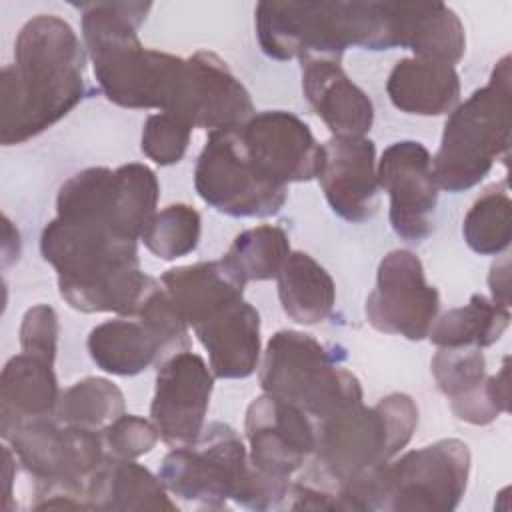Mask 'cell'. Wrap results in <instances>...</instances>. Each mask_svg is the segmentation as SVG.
<instances>
[{
  "label": "cell",
  "mask_w": 512,
  "mask_h": 512,
  "mask_svg": "<svg viewBox=\"0 0 512 512\" xmlns=\"http://www.w3.org/2000/svg\"><path fill=\"white\" fill-rule=\"evenodd\" d=\"M86 52L74 28L38 14L18 32L14 62L2 70L0 142L22 144L62 120L86 94Z\"/></svg>",
  "instance_id": "cell-1"
},
{
  "label": "cell",
  "mask_w": 512,
  "mask_h": 512,
  "mask_svg": "<svg viewBox=\"0 0 512 512\" xmlns=\"http://www.w3.org/2000/svg\"><path fill=\"white\" fill-rule=\"evenodd\" d=\"M40 252L56 270L60 296L86 314L114 312L132 318L158 286L140 268L138 242L120 238L102 224L56 216L42 230Z\"/></svg>",
  "instance_id": "cell-2"
},
{
  "label": "cell",
  "mask_w": 512,
  "mask_h": 512,
  "mask_svg": "<svg viewBox=\"0 0 512 512\" xmlns=\"http://www.w3.org/2000/svg\"><path fill=\"white\" fill-rule=\"evenodd\" d=\"M254 16L258 44L274 60H340L348 46L398 48L392 2H260Z\"/></svg>",
  "instance_id": "cell-3"
},
{
  "label": "cell",
  "mask_w": 512,
  "mask_h": 512,
  "mask_svg": "<svg viewBox=\"0 0 512 512\" xmlns=\"http://www.w3.org/2000/svg\"><path fill=\"white\" fill-rule=\"evenodd\" d=\"M418 406L408 394H388L374 406L352 404L318 420L312 466L302 482L328 492L390 462L414 436ZM338 498V496H336Z\"/></svg>",
  "instance_id": "cell-4"
},
{
  "label": "cell",
  "mask_w": 512,
  "mask_h": 512,
  "mask_svg": "<svg viewBox=\"0 0 512 512\" xmlns=\"http://www.w3.org/2000/svg\"><path fill=\"white\" fill-rule=\"evenodd\" d=\"M18 462L34 476V510H90L86 488L108 458L102 432L68 426L56 416L0 428Z\"/></svg>",
  "instance_id": "cell-5"
},
{
  "label": "cell",
  "mask_w": 512,
  "mask_h": 512,
  "mask_svg": "<svg viewBox=\"0 0 512 512\" xmlns=\"http://www.w3.org/2000/svg\"><path fill=\"white\" fill-rule=\"evenodd\" d=\"M510 56L496 62L486 86L472 92L448 116L432 158L438 188L462 192L484 180L510 148Z\"/></svg>",
  "instance_id": "cell-6"
},
{
  "label": "cell",
  "mask_w": 512,
  "mask_h": 512,
  "mask_svg": "<svg viewBox=\"0 0 512 512\" xmlns=\"http://www.w3.org/2000/svg\"><path fill=\"white\" fill-rule=\"evenodd\" d=\"M264 394L302 408L322 420L362 402L360 380L310 334L298 330L276 332L260 362Z\"/></svg>",
  "instance_id": "cell-7"
},
{
  "label": "cell",
  "mask_w": 512,
  "mask_h": 512,
  "mask_svg": "<svg viewBox=\"0 0 512 512\" xmlns=\"http://www.w3.org/2000/svg\"><path fill=\"white\" fill-rule=\"evenodd\" d=\"M248 472V450L236 430L212 422L194 442L176 446L164 456L158 478L182 500L222 508L228 500H238Z\"/></svg>",
  "instance_id": "cell-8"
},
{
  "label": "cell",
  "mask_w": 512,
  "mask_h": 512,
  "mask_svg": "<svg viewBox=\"0 0 512 512\" xmlns=\"http://www.w3.org/2000/svg\"><path fill=\"white\" fill-rule=\"evenodd\" d=\"M470 450L462 440L444 438L378 466L380 510H454L468 484Z\"/></svg>",
  "instance_id": "cell-9"
},
{
  "label": "cell",
  "mask_w": 512,
  "mask_h": 512,
  "mask_svg": "<svg viewBox=\"0 0 512 512\" xmlns=\"http://www.w3.org/2000/svg\"><path fill=\"white\" fill-rule=\"evenodd\" d=\"M194 188L214 210L234 218H264L286 202V186L266 178L246 154L238 126L214 130L198 156Z\"/></svg>",
  "instance_id": "cell-10"
},
{
  "label": "cell",
  "mask_w": 512,
  "mask_h": 512,
  "mask_svg": "<svg viewBox=\"0 0 512 512\" xmlns=\"http://www.w3.org/2000/svg\"><path fill=\"white\" fill-rule=\"evenodd\" d=\"M438 310L440 294L426 282L420 258L410 250L388 252L364 306L370 326L418 342L428 338Z\"/></svg>",
  "instance_id": "cell-11"
},
{
  "label": "cell",
  "mask_w": 512,
  "mask_h": 512,
  "mask_svg": "<svg viewBox=\"0 0 512 512\" xmlns=\"http://www.w3.org/2000/svg\"><path fill=\"white\" fill-rule=\"evenodd\" d=\"M378 184L390 198L392 230L406 242H424L434 232L438 182L432 156L422 142L390 144L376 162Z\"/></svg>",
  "instance_id": "cell-12"
},
{
  "label": "cell",
  "mask_w": 512,
  "mask_h": 512,
  "mask_svg": "<svg viewBox=\"0 0 512 512\" xmlns=\"http://www.w3.org/2000/svg\"><path fill=\"white\" fill-rule=\"evenodd\" d=\"M212 388V370L202 356L190 350H182L158 366L150 416L168 446H186L200 436Z\"/></svg>",
  "instance_id": "cell-13"
},
{
  "label": "cell",
  "mask_w": 512,
  "mask_h": 512,
  "mask_svg": "<svg viewBox=\"0 0 512 512\" xmlns=\"http://www.w3.org/2000/svg\"><path fill=\"white\" fill-rule=\"evenodd\" d=\"M246 154L256 168L276 184L308 182L318 176L322 144L308 124L286 110L252 114L238 126Z\"/></svg>",
  "instance_id": "cell-14"
},
{
  "label": "cell",
  "mask_w": 512,
  "mask_h": 512,
  "mask_svg": "<svg viewBox=\"0 0 512 512\" xmlns=\"http://www.w3.org/2000/svg\"><path fill=\"white\" fill-rule=\"evenodd\" d=\"M244 432L250 464L264 474L286 480L306 464L316 446V426L310 416L270 394L250 402Z\"/></svg>",
  "instance_id": "cell-15"
},
{
  "label": "cell",
  "mask_w": 512,
  "mask_h": 512,
  "mask_svg": "<svg viewBox=\"0 0 512 512\" xmlns=\"http://www.w3.org/2000/svg\"><path fill=\"white\" fill-rule=\"evenodd\" d=\"M322 192L340 218L364 222L378 210L376 148L366 136H332L322 144L318 172Z\"/></svg>",
  "instance_id": "cell-16"
},
{
  "label": "cell",
  "mask_w": 512,
  "mask_h": 512,
  "mask_svg": "<svg viewBox=\"0 0 512 512\" xmlns=\"http://www.w3.org/2000/svg\"><path fill=\"white\" fill-rule=\"evenodd\" d=\"M188 60V78L178 118L210 132L236 128L254 114L244 84L228 64L212 52H196Z\"/></svg>",
  "instance_id": "cell-17"
},
{
  "label": "cell",
  "mask_w": 512,
  "mask_h": 512,
  "mask_svg": "<svg viewBox=\"0 0 512 512\" xmlns=\"http://www.w3.org/2000/svg\"><path fill=\"white\" fill-rule=\"evenodd\" d=\"M302 90L334 136H364L372 128V100L350 80L340 60H302Z\"/></svg>",
  "instance_id": "cell-18"
},
{
  "label": "cell",
  "mask_w": 512,
  "mask_h": 512,
  "mask_svg": "<svg viewBox=\"0 0 512 512\" xmlns=\"http://www.w3.org/2000/svg\"><path fill=\"white\" fill-rule=\"evenodd\" d=\"M216 378H248L260 362V314L236 300L194 328Z\"/></svg>",
  "instance_id": "cell-19"
},
{
  "label": "cell",
  "mask_w": 512,
  "mask_h": 512,
  "mask_svg": "<svg viewBox=\"0 0 512 512\" xmlns=\"http://www.w3.org/2000/svg\"><path fill=\"white\" fill-rule=\"evenodd\" d=\"M160 284L176 312L192 328L242 300L246 286L222 258L170 268L162 274Z\"/></svg>",
  "instance_id": "cell-20"
},
{
  "label": "cell",
  "mask_w": 512,
  "mask_h": 512,
  "mask_svg": "<svg viewBox=\"0 0 512 512\" xmlns=\"http://www.w3.org/2000/svg\"><path fill=\"white\" fill-rule=\"evenodd\" d=\"M386 92L400 112L440 116L456 108L460 78L452 64L414 56L394 64L386 80Z\"/></svg>",
  "instance_id": "cell-21"
},
{
  "label": "cell",
  "mask_w": 512,
  "mask_h": 512,
  "mask_svg": "<svg viewBox=\"0 0 512 512\" xmlns=\"http://www.w3.org/2000/svg\"><path fill=\"white\" fill-rule=\"evenodd\" d=\"M396 38L400 48L418 58L456 64L466 52L464 24L442 2H394Z\"/></svg>",
  "instance_id": "cell-22"
},
{
  "label": "cell",
  "mask_w": 512,
  "mask_h": 512,
  "mask_svg": "<svg viewBox=\"0 0 512 512\" xmlns=\"http://www.w3.org/2000/svg\"><path fill=\"white\" fill-rule=\"evenodd\" d=\"M54 362L20 352L0 376V428L24 420L56 416L60 398Z\"/></svg>",
  "instance_id": "cell-23"
},
{
  "label": "cell",
  "mask_w": 512,
  "mask_h": 512,
  "mask_svg": "<svg viewBox=\"0 0 512 512\" xmlns=\"http://www.w3.org/2000/svg\"><path fill=\"white\" fill-rule=\"evenodd\" d=\"M90 510H176L166 486L134 460L108 456L86 488Z\"/></svg>",
  "instance_id": "cell-24"
},
{
  "label": "cell",
  "mask_w": 512,
  "mask_h": 512,
  "mask_svg": "<svg viewBox=\"0 0 512 512\" xmlns=\"http://www.w3.org/2000/svg\"><path fill=\"white\" fill-rule=\"evenodd\" d=\"M88 352L98 368L116 376H136L166 360L164 348L140 320L122 316L98 324L88 334Z\"/></svg>",
  "instance_id": "cell-25"
},
{
  "label": "cell",
  "mask_w": 512,
  "mask_h": 512,
  "mask_svg": "<svg viewBox=\"0 0 512 512\" xmlns=\"http://www.w3.org/2000/svg\"><path fill=\"white\" fill-rule=\"evenodd\" d=\"M278 298L284 314L304 326L324 322L336 302L328 270L306 252H290L278 272Z\"/></svg>",
  "instance_id": "cell-26"
},
{
  "label": "cell",
  "mask_w": 512,
  "mask_h": 512,
  "mask_svg": "<svg viewBox=\"0 0 512 512\" xmlns=\"http://www.w3.org/2000/svg\"><path fill=\"white\" fill-rule=\"evenodd\" d=\"M510 324L506 306L472 294L470 302L444 312L434 320L428 338L438 348H486L500 340Z\"/></svg>",
  "instance_id": "cell-27"
},
{
  "label": "cell",
  "mask_w": 512,
  "mask_h": 512,
  "mask_svg": "<svg viewBox=\"0 0 512 512\" xmlns=\"http://www.w3.org/2000/svg\"><path fill=\"white\" fill-rule=\"evenodd\" d=\"M288 254V234L280 226L262 224L240 232L222 260L246 284L276 278Z\"/></svg>",
  "instance_id": "cell-28"
},
{
  "label": "cell",
  "mask_w": 512,
  "mask_h": 512,
  "mask_svg": "<svg viewBox=\"0 0 512 512\" xmlns=\"http://www.w3.org/2000/svg\"><path fill=\"white\" fill-rule=\"evenodd\" d=\"M124 406V394L114 382L88 376L60 392L56 420L68 426L102 432L124 414Z\"/></svg>",
  "instance_id": "cell-29"
},
{
  "label": "cell",
  "mask_w": 512,
  "mask_h": 512,
  "mask_svg": "<svg viewBox=\"0 0 512 512\" xmlns=\"http://www.w3.org/2000/svg\"><path fill=\"white\" fill-rule=\"evenodd\" d=\"M512 200L504 184L486 188L470 206L462 222V236L470 250L482 256L502 254L510 244Z\"/></svg>",
  "instance_id": "cell-30"
},
{
  "label": "cell",
  "mask_w": 512,
  "mask_h": 512,
  "mask_svg": "<svg viewBox=\"0 0 512 512\" xmlns=\"http://www.w3.org/2000/svg\"><path fill=\"white\" fill-rule=\"evenodd\" d=\"M200 214L188 204H170L146 224L140 240L162 260H176L196 250L200 242Z\"/></svg>",
  "instance_id": "cell-31"
},
{
  "label": "cell",
  "mask_w": 512,
  "mask_h": 512,
  "mask_svg": "<svg viewBox=\"0 0 512 512\" xmlns=\"http://www.w3.org/2000/svg\"><path fill=\"white\" fill-rule=\"evenodd\" d=\"M432 376L448 400L470 394L486 380V360L480 348H440L432 362Z\"/></svg>",
  "instance_id": "cell-32"
},
{
  "label": "cell",
  "mask_w": 512,
  "mask_h": 512,
  "mask_svg": "<svg viewBox=\"0 0 512 512\" xmlns=\"http://www.w3.org/2000/svg\"><path fill=\"white\" fill-rule=\"evenodd\" d=\"M450 408L458 420L474 426H486L500 414L510 412V368L504 358L498 374L486 380L466 396L450 400Z\"/></svg>",
  "instance_id": "cell-33"
},
{
  "label": "cell",
  "mask_w": 512,
  "mask_h": 512,
  "mask_svg": "<svg viewBox=\"0 0 512 512\" xmlns=\"http://www.w3.org/2000/svg\"><path fill=\"white\" fill-rule=\"evenodd\" d=\"M192 136V126L182 118L158 112L146 118L142 128V152L160 166L176 164L184 158Z\"/></svg>",
  "instance_id": "cell-34"
},
{
  "label": "cell",
  "mask_w": 512,
  "mask_h": 512,
  "mask_svg": "<svg viewBox=\"0 0 512 512\" xmlns=\"http://www.w3.org/2000/svg\"><path fill=\"white\" fill-rule=\"evenodd\" d=\"M158 438L160 434L154 422L134 414H122L102 430L106 454L120 460H136L138 456L148 454Z\"/></svg>",
  "instance_id": "cell-35"
},
{
  "label": "cell",
  "mask_w": 512,
  "mask_h": 512,
  "mask_svg": "<svg viewBox=\"0 0 512 512\" xmlns=\"http://www.w3.org/2000/svg\"><path fill=\"white\" fill-rule=\"evenodd\" d=\"M58 316L48 304H36L26 310L20 324V348L26 354L54 362L58 350Z\"/></svg>",
  "instance_id": "cell-36"
},
{
  "label": "cell",
  "mask_w": 512,
  "mask_h": 512,
  "mask_svg": "<svg viewBox=\"0 0 512 512\" xmlns=\"http://www.w3.org/2000/svg\"><path fill=\"white\" fill-rule=\"evenodd\" d=\"M488 286L492 292V298L500 306H510V260L502 258L500 262H494L488 276Z\"/></svg>",
  "instance_id": "cell-37"
},
{
  "label": "cell",
  "mask_w": 512,
  "mask_h": 512,
  "mask_svg": "<svg viewBox=\"0 0 512 512\" xmlns=\"http://www.w3.org/2000/svg\"><path fill=\"white\" fill-rule=\"evenodd\" d=\"M2 458H4V480H6V490H4V510H8L10 496H12V476L16 470V454L10 448V444L2 446Z\"/></svg>",
  "instance_id": "cell-38"
}]
</instances>
